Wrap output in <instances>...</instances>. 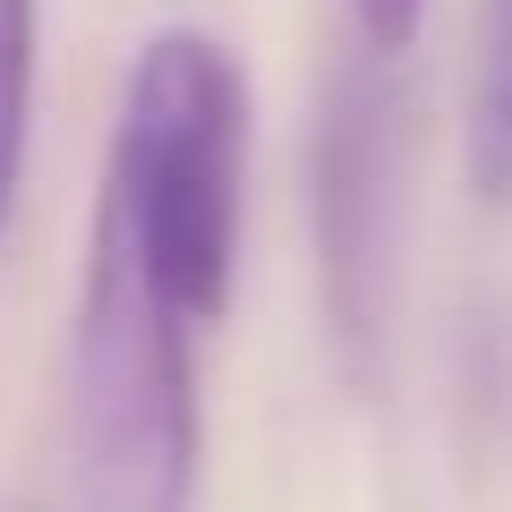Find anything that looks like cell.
<instances>
[{"label": "cell", "mask_w": 512, "mask_h": 512, "mask_svg": "<svg viewBox=\"0 0 512 512\" xmlns=\"http://www.w3.org/2000/svg\"><path fill=\"white\" fill-rule=\"evenodd\" d=\"M239 171H248V69L222 35L163 26L128 69L103 197L128 222L154 291L188 325H214L231 308Z\"/></svg>", "instance_id": "6da1fadb"}, {"label": "cell", "mask_w": 512, "mask_h": 512, "mask_svg": "<svg viewBox=\"0 0 512 512\" xmlns=\"http://www.w3.org/2000/svg\"><path fill=\"white\" fill-rule=\"evenodd\" d=\"M461 163L487 205H512V0L470 9V86H461Z\"/></svg>", "instance_id": "277c9868"}, {"label": "cell", "mask_w": 512, "mask_h": 512, "mask_svg": "<svg viewBox=\"0 0 512 512\" xmlns=\"http://www.w3.org/2000/svg\"><path fill=\"white\" fill-rule=\"evenodd\" d=\"M69 436L86 512H188V495H197L188 316L154 291L111 197L94 205L86 291H77L69 333Z\"/></svg>", "instance_id": "7a4b0ae2"}, {"label": "cell", "mask_w": 512, "mask_h": 512, "mask_svg": "<svg viewBox=\"0 0 512 512\" xmlns=\"http://www.w3.org/2000/svg\"><path fill=\"white\" fill-rule=\"evenodd\" d=\"M35 26L43 0H0V239L26 188V137H35Z\"/></svg>", "instance_id": "5b68a950"}, {"label": "cell", "mask_w": 512, "mask_h": 512, "mask_svg": "<svg viewBox=\"0 0 512 512\" xmlns=\"http://www.w3.org/2000/svg\"><path fill=\"white\" fill-rule=\"evenodd\" d=\"M393 77L384 52H350L316 111V274L350 376H376L393 308Z\"/></svg>", "instance_id": "3957f363"}, {"label": "cell", "mask_w": 512, "mask_h": 512, "mask_svg": "<svg viewBox=\"0 0 512 512\" xmlns=\"http://www.w3.org/2000/svg\"><path fill=\"white\" fill-rule=\"evenodd\" d=\"M419 18H427V0H350V26H359V43L367 52H410V35H419Z\"/></svg>", "instance_id": "8992f818"}]
</instances>
